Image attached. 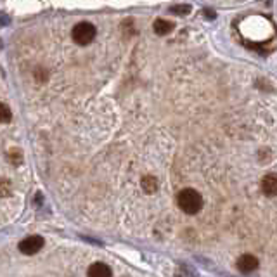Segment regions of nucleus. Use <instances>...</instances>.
I'll return each instance as SVG.
<instances>
[{"label":"nucleus","mask_w":277,"mask_h":277,"mask_svg":"<svg viewBox=\"0 0 277 277\" xmlns=\"http://www.w3.org/2000/svg\"><path fill=\"white\" fill-rule=\"evenodd\" d=\"M87 277H113V272H111V269L106 264L97 262V264H92L89 267Z\"/></svg>","instance_id":"5"},{"label":"nucleus","mask_w":277,"mask_h":277,"mask_svg":"<svg viewBox=\"0 0 277 277\" xmlns=\"http://www.w3.org/2000/svg\"><path fill=\"white\" fill-rule=\"evenodd\" d=\"M189 10H191V5H173L171 7V12L173 14H187Z\"/></svg>","instance_id":"10"},{"label":"nucleus","mask_w":277,"mask_h":277,"mask_svg":"<svg viewBox=\"0 0 277 277\" xmlns=\"http://www.w3.org/2000/svg\"><path fill=\"white\" fill-rule=\"evenodd\" d=\"M258 265H260V262H258V258L253 257V255H243V257L237 260V269H239V272H243V274L255 272L258 269Z\"/></svg>","instance_id":"4"},{"label":"nucleus","mask_w":277,"mask_h":277,"mask_svg":"<svg viewBox=\"0 0 277 277\" xmlns=\"http://www.w3.org/2000/svg\"><path fill=\"white\" fill-rule=\"evenodd\" d=\"M10 118H12V113H10L9 106L0 103V123H9Z\"/></svg>","instance_id":"9"},{"label":"nucleus","mask_w":277,"mask_h":277,"mask_svg":"<svg viewBox=\"0 0 277 277\" xmlns=\"http://www.w3.org/2000/svg\"><path fill=\"white\" fill-rule=\"evenodd\" d=\"M177 205L187 215H196L203 208V198L196 189H182L177 196Z\"/></svg>","instance_id":"1"},{"label":"nucleus","mask_w":277,"mask_h":277,"mask_svg":"<svg viewBox=\"0 0 277 277\" xmlns=\"http://www.w3.org/2000/svg\"><path fill=\"white\" fill-rule=\"evenodd\" d=\"M142 189L147 192V194H153V192L158 191V180L153 177V175H146V177H142Z\"/></svg>","instance_id":"8"},{"label":"nucleus","mask_w":277,"mask_h":277,"mask_svg":"<svg viewBox=\"0 0 277 277\" xmlns=\"http://www.w3.org/2000/svg\"><path fill=\"white\" fill-rule=\"evenodd\" d=\"M96 26L90 23H87V21H83V23H78L76 26H73L71 30V38L75 44L78 45H89L90 42L96 38Z\"/></svg>","instance_id":"2"},{"label":"nucleus","mask_w":277,"mask_h":277,"mask_svg":"<svg viewBox=\"0 0 277 277\" xmlns=\"http://www.w3.org/2000/svg\"><path fill=\"white\" fill-rule=\"evenodd\" d=\"M262 191L267 196H276L277 194V173H269L262 180Z\"/></svg>","instance_id":"6"},{"label":"nucleus","mask_w":277,"mask_h":277,"mask_svg":"<svg viewBox=\"0 0 277 277\" xmlns=\"http://www.w3.org/2000/svg\"><path fill=\"white\" fill-rule=\"evenodd\" d=\"M45 241L42 236H28L19 243V251L23 255H35L44 248Z\"/></svg>","instance_id":"3"},{"label":"nucleus","mask_w":277,"mask_h":277,"mask_svg":"<svg viewBox=\"0 0 277 277\" xmlns=\"http://www.w3.org/2000/svg\"><path fill=\"white\" fill-rule=\"evenodd\" d=\"M173 31V23L166 19H156L154 21V33L160 35V37H165V35L171 33Z\"/></svg>","instance_id":"7"}]
</instances>
